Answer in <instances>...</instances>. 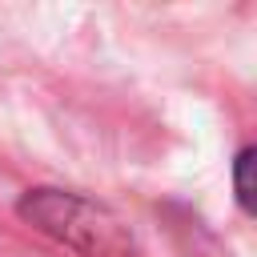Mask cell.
Wrapping results in <instances>:
<instances>
[{
    "instance_id": "cell-2",
    "label": "cell",
    "mask_w": 257,
    "mask_h": 257,
    "mask_svg": "<svg viewBox=\"0 0 257 257\" xmlns=\"http://www.w3.org/2000/svg\"><path fill=\"white\" fill-rule=\"evenodd\" d=\"M249 173H253V145H245L233 157V193H237V205L245 213L253 209V181H249Z\"/></svg>"
},
{
    "instance_id": "cell-1",
    "label": "cell",
    "mask_w": 257,
    "mask_h": 257,
    "mask_svg": "<svg viewBox=\"0 0 257 257\" xmlns=\"http://www.w3.org/2000/svg\"><path fill=\"white\" fill-rule=\"evenodd\" d=\"M16 213L36 233L52 237L56 245H64L80 257H128L133 253L128 225L108 205H100L84 193L40 185L16 201Z\"/></svg>"
}]
</instances>
